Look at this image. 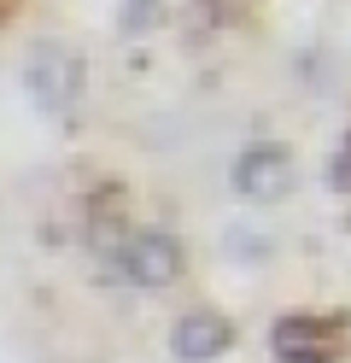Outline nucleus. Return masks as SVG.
<instances>
[{
  "label": "nucleus",
  "instance_id": "obj_1",
  "mask_svg": "<svg viewBox=\"0 0 351 363\" xmlns=\"http://www.w3.org/2000/svg\"><path fill=\"white\" fill-rule=\"evenodd\" d=\"M275 363H345L351 357V323L328 311H287L269 328Z\"/></svg>",
  "mask_w": 351,
  "mask_h": 363
},
{
  "label": "nucleus",
  "instance_id": "obj_2",
  "mask_svg": "<svg viewBox=\"0 0 351 363\" xmlns=\"http://www.w3.org/2000/svg\"><path fill=\"white\" fill-rule=\"evenodd\" d=\"M23 88H30L47 111H70L77 106V88H82L77 53L59 48V41H41V48L30 53V65H23Z\"/></svg>",
  "mask_w": 351,
  "mask_h": 363
},
{
  "label": "nucleus",
  "instance_id": "obj_3",
  "mask_svg": "<svg viewBox=\"0 0 351 363\" xmlns=\"http://www.w3.org/2000/svg\"><path fill=\"white\" fill-rule=\"evenodd\" d=\"M117 276L135 281V287H164V281L182 276V246L170 235H135L117 252Z\"/></svg>",
  "mask_w": 351,
  "mask_h": 363
},
{
  "label": "nucleus",
  "instance_id": "obj_4",
  "mask_svg": "<svg viewBox=\"0 0 351 363\" xmlns=\"http://www.w3.org/2000/svg\"><path fill=\"white\" fill-rule=\"evenodd\" d=\"M287 188H293L287 147L264 141V147H246L240 152V164H234V194H240V199H281Z\"/></svg>",
  "mask_w": 351,
  "mask_h": 363
},
{
  "label": "nucleus",
  "instance_id": "obj_5",
  "mask_svg": "<svg viewBox=\"0 0 351 363\" xmlns=\"http://www.w3.org/2000/svg\"><path fill=\"white\" fill-rule=\"evenodd\" d=\"M234 346V328H228V316L217 311H187L182 323L170 328V352L182 363H211V357H223Z\"/></svg>",
  "mask_w": 351,
  "mask_h": 363
},
{
  "label": "nucleus",
  "instance_id": "obj_6",
  "mask_svg": "<svg viewBox=\"0 0 351 363\" xmlns=\"http://www.w3.org/2000/svg\"><path fill=\"white\" fill-rule=\"evenodd\" d=\"M328 188H334V194L351 188V135L340 141V158H334V170H328Z\"/></svg>",
  "mask_w": 351,
  "mask_h": 363
},
{
  "label": "nucleus",
  "instance_id": "obj_7",
  "mask_svg": "<svg viewBox=\"0 0 351 363\" xmlns=\"http://www.w3.org/2000/svg\"><path fill=\"white\" fill-rule=\"evenodd\" d=\"M18 12V0H0V24H6V18Z\"/></svg>",
  "mask_w": 351,
  "mask_h": 363
}]
</instances>
